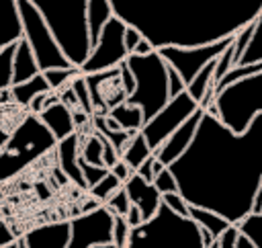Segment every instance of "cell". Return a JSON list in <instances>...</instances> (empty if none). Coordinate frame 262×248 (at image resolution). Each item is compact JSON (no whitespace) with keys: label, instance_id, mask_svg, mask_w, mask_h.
Wrapping results in <instances>:
<instances>
[{"label":"cell","instance_id":"obj_1","mask_svg":"<svg viewBox=\"0 0 262 248\" xmlns=\"http://www.w3.org/2000/svg\"><path fill=\"white\" fill-rule=\"evenodd\" d=\"M168 168L190 207L239 225L252 215L262 182V115L244 133H233L205 111L190 148Z\"/></svg>","mask_w":262,"mask_h":248},{"label":"cell","instance_id":"obj_14","mask_svg":"<svg viewBox=\"0 0 262 248\" xmlns=\"http://www.w3.org/2000/svg\"><path fill=\"white\" fill-rule=\"evenodd\" d=\"M27 248H66L70 242V219L43 223L20 234Z\"/></svg>","mask_w":262,"mask_h":248},{"label":"cell","instance_id":"obj_3","mask_svg":"<svg viewBox=\"0 0 262 248\" xmlns=\"http://www.w3.org/2000/svg\"><path fill=\"white\" fill-rule=\"evenodd\" d=\"M33 4L70 66L80 70L92 51L86 20L88 0H33Z\"/></svg>","mask_w":262,"mask_h":248},{"label":"cell","instance_id":"obj_37","mask_svg":"<svg viewBox=\"0 0 262 248\" xmlns=\"http://www.w3.org/2000/svg\"><path fill=\"white\" fill-rule=\"evenodd\" d=\"M154 187L160 191V195H170V193H178V184H176V178L172 176L170 168H164L156 178H154Z\"/></svg>","mask_w":262,"mask_h":248},{"label":"cell","instance_id":"obj_27","mask_svg":"<svg viewBox=\"0 0 262 248\" xmlns=\"http://www.w3.org/2000/svg\"><path fill=\"white\" fill-rule=\"evenodd\" d=\"M80 160H84L90 166L104 168V164H102V141H100L96 131H92L84 139V143H80Z\"/></svg>","mask_w":262,"mask_h":248},{"label":"cell","instance_id":"obj_45","mask_svg":"<svg viewBox=\"0 0 262 248\" xmlns=\"http://www.w3.org/2000/svg\"><path fill=\"white\" fill-rule=\"evenodd\" d=\"M154 162H156V158L151 156V158H147L139 168H137V176H141L145 182H149V184H154Z\"/></svg>","mask_w":262,"mask_h":248},{"label":"cell","instance_id":"obj_28","mask_svg":"<svg viewBox=\"0 0 262 248\" xmlns=\"http://www.w3.org/2000/svg\"><path fill=\"white\" fill-rule=\"evenodd\" d=\"M41 74H43V78L47 80L51 92L59 94L61 90H66V88L72 84V80L80 74V70H76V68H66V70H47V72H41Z\"/></svg>","mask_w":262,"mask_h":248},{"label":"cell","instance_id":"obj_47","mask_svg":"<svg viewBox=\"0 0 262 248\" xmlns=\"http://www.w3.org/2000/svg\"><path fill=\"white\" fill-rule=\"evenodd\" d=\"M151 51H156V49H154L145 39H141V41H139V45L135 47V51H133L131 55H147V53H151Z\"/></svg>","mask_w":262,"mask_h":248},{"label":"cell","instance_id":"obj_34","mask_svg":"<svg viewBox=\"0 0 262 248\" xmlns=\"http://www.w3.org/2000/svg\"><path fill=\"white\" fill-rule=\"evenodd\" d=\"M131 236V225L127 223L125 217H115L113 219V246L115 248H127Z\"/></svg>","mask_w":262,"mask_h":248},{"label":"cell","instance_id":"obj_53","mask_svg":"<svg viewBox=\"0 0 262 248\" xmlns=\"http://www.w3.org/2000/svg\"><path fill=\"white\" fill-rule=\"evenodd\" d=\"M211 248H219V244H213V246H211Z\"/></svg>","mask_w":262,"mask_h":248},{"label":"cell","instance_id":"obj_22","mask_svg":"<svg viewBox=\"0 0 262 248\" xmlns=\"http://www.w3.org/2000/svg\"><path fill=\"white\" fill-rule=\"evenodd\" d=\"M106 117H111L123 131H129V133H141L143 129V113L139 107H133V105H119L115 109H111L106 113Z\"/></svg>","mask_w":262,"mask_h":248},{"label":"cell","instance_id":"obj_20","mask_svg":"<svg viewBox=\"0 0 262 248\" xmlns=\"http://www.w3.org/2000/svg\"><path fill=\"white\" fill-rule=\"evenodd\" d=\"M111 18H113V8L108 0H88L86 20H88V35H90L92 47L98 43V37Z\"/></svg>","mask_w":262,"mask_h":248},{"label":"cell","instance_id":"obj_32","mask_svg":"<svg viewBox=\"0 0 262 248\" xmlns=\"http://www.w3.org/2000/svg\"><path fill=\"white\" fill-rule=\"evenodd\" d=\"M239 234L246 236L248 240L254 242L256 248H262V211L258 215H250L246 217L239 225H237Z\"/></svg>","mask_w":262,"mask_h":248},{"label":"cell","instance_id":"obj_29","mask_svg":"<svg viewBox=\"0 0 262 248\" xmlns=\"http://www.w3.org/2000/svg\"><path fill=\"white\" fill-rule=\"evenodd\" d=\"M70 88H72V92H74V96H76V100H78V109H80L84 115L92 117V115H94V107H92V98H90V90H88L86 78H84L82 74H78V76L72 80Z\"/></svg>","mask_w":262,"mask_h":248},{"label":"cell","instance_id":"obj_11","mask_svg":"<svg viewBox=\"0 0 262 248\" xmlns=\"http://www.w3.org/2000/svg\"><path fill=\"white\" fill-rule=\"evenodd\" d=\"M113 215L104 205L82 211L70 219V242L66 248H94L113 244Z\"/></svg>","mask_w":262,"mask_h":248},{"label":"cell","instance_id":"obj_38","mask_svg":"<svg viewBox=\"0 0 262 248\" xmlns=\"http://www.w3.org/2000/svg\"><path fill=\"white\" fill-rule=\"evenodd\" d=\"M162 203L172 209L174 213H178L180 217H188V203L180 197V193H170V195H164L162 197Z\"/></svg>","mask_w":262,"mask_h":248},{"label":"cell","instance_id":"obj_12","mask_svg":"<svg viewBox=\"0 0 262 248\" xmlns=\"http://www.w3.org/2000/svg\"><path fill=\"white\" fill-rule=\"evenodd\" d=\"M233 43V37L231 39H225V41H219V43H213V45H205V47H190V49H180V47H164L160 49V57L166 61L168 68L176 70L180 74V78L184 80V84L188 86L196 74L211 61L219 59L221 53Z\"/></svg>","mask_w":262,"mask_h":248},{"label":"cell","instance_id":"obj_10","mask_svg":"<svg viewBox=\"0 0 262 248\" xmlns=\"http://www.w3.org/2000/svg\"><path fill=\"white\" fill-rule=\"evenodd\" d=\"M199 109H201V107L190 98V94H188L186 90H184L180 96L170 98V102H168L151 121H147V123L143 125V129H141V135L145 137V141H147L151 154H154L184 121H188Z\"/></svg>","mask_w":262,"mask_h":248},{"label":"cell","instance_id":"obj_5","mask_svg":"<svg viewBox=\"0 0 262 248\" xmlns=\"http://www.w3.org/2000/svg\"><path fill=\"white\" fill-rule=\"evenodd\" d=\"M127 66L135 78V90L125 102L141 109L145 125L170 102L168 66L158 51H151L147 55H129Z\"/></svg>","mask_w":262,"mask_h":248},{"label":"cell","instance_id":"obj_35","mask_svg":"<svg viewBox=\"0 0 262 248\" xmlns=\"http://www.w3.org/2000/svg\"><path fill=\"white\" fill-rule=\"evenodd\" d=\"M78 164H80V172H82V178H84V182H86V189L90 191L92 187H96L106 174H108V170L106 168H98V166H90V164H86L84 160H78Z\"/></svg>","mask_w":262,"mask_h":248},{"label":"cell","instance_id":"obj_21","mask_svg":"<svg viewBox=\"0 0 262 248\" xmlns=\"http://www.w3.org/2000/svg\"><path fill=\"white\" fill-rule=\"evenodd\" d=\"M47 92H51V88H49L47 80L43 78V74H39V76H35V78L29 80V82H23V84L12 86V88L8 90V96H10L16 105L29 109V105H31L37 96L47 94Z\"/></svg>","mask_w":262,"mask_h":248},{"label":"cell","instance_id":"obj_43","mask_svg":"<svg viewBox=\"0 0 262 248\" xmlns=\"http://www.w3.org/2000/svg\"><path fill=\"white\" fill-rule=\"evenodd\" d=\"M237 236H239V230H237V225H231L219 240H217V244H219V248H235V240H237Z\"/></svg>","mask_w":262,"mask_h":248},{"label":"cell","instance_id":"obj_51","mask_svg":"<svg viewBox=\"0 0 262 248\" xmlns=\"http://www.w3.org/2000/svg\"><path fill=\"white\" fill-rule=\"evenodd\" d=\"M16 244H18V248H27V246L23 244V240H20V238H18V242H16Z\"/></svg>","mask_w":262,"mask_h":248},{"label":"cell","instance_id":"obj_9","mask_svg":"<svg viewBox=\"0 0 262 248\" xmlns=\"http://www.w3.org/2000/svg\"><path fill=\"white\" fill-rule=\"evenodd\" d=\"M125 31L127 25L113 14V18L106 23V27L100 33L98 43L92 47L90 57L80 68V74L82 76L102 74L125 64L129 57V51L125 49Z\"/></svg>","mask_w":262,"mask_h":248},{"label":"cell","instance_id":"obj_39","mask_svg":"<svg viewBox=\"0 0 262 248\" xmlns=\"http://www.w3.org/2000/svg\"><path fill=\"white\" fill-rule=\"evenodd\" d=\"M184 90H186V84H184V80L180 78V74H178L176 70L168 68V92H170V98L180 96Z\"/></svg>","mask_w":262,"mask_h":248},{"label":"cell","instance_id":"obj_8","mask_svg":"<svg viewBox=\"0 0 262 248\" xmlns=\"http://www.w3.org/2000/svg\"><path fill=\"white\" fill-rule=\"evenodd\" d=\"M16 6H18V14H20V25H23V39L31 47V51L39 64V70L47 72V70L72 68L70 61L66 59V55L61 53L59 45L55 43L51 31L47 29L43 16L35 8L33 0H16Z\"/></svg>","mask_w":262,"mask_h":248},{"label":"cell","instance_id":"obj_44","mask_svg":"<svg viewBox=\"0 0 262 248\" xmlns=\"http://www.w3.org/2000/svg\"><path fill=\"white\" fill-rule=\"evenodd\" d=\"M141 39H143V37L139 35V31H135L133 27H127V31H125V49L129 51V55L135 51V47L139 45Z\"/></svg>","mask_w":262,"mask_h":248},{"label":"cell","instance_id":"obj_41","mask_svg":"<svg viewBox=\"0 0 262 248\" xmlns=\"http://www.w3.org/2000/svg\"><path fill=\"white\" fill-rule=\"evenodd\" d=\"M108 172H111V174H115V176L119 178V182H121V184H125V182H127V180H129V178L135 174V172H133V170H131V168H129V166H127V164H125L121 158H119V162H117V164H115V166H113Z\"/></svg>","mask_w":262,"mask_h":248},{"label":"cell","instance_id":"obj_40","mask_svg":"<svg viewBox=\"0 0 262 248\" xmlns=\"http://www.w3.org/2000/svg\"><path fill=\"white\" fill-rule=\"evenodd\" d=\"M119 80H121V86H123V90H125V94H127V98H129V96L133 94V90H135V78H133V74H131V70H129V66H127V61L119 66Z\"/></svg>","mask_w":262,"mask_h":248},{"label":"cell","instance_id":"obj_7","mask_svg":"<svg viewBox=\"0 0 262 248\" xmlns=\"http://www.w3.org/2000/svg\"><path fill=\"white\" fill-rule=\"evenodd\" d=\"M207 113L215 115L233 133H244L254 117L262 115V72L221 90Z\"/></svg>","mask_w":262,"mask_h":248},{"label":"cell","instance_id":"obj_18","mask_svg":"<svg viewBox=\"0 0 262 248\" xmlns=\"http://www.w3.org/2000/svg\"><path fill=\"white\" fill-rule=\"evenodd\" d=\"M23 39V25L16 0H0V51Z\"/></svg>","mask_w":262,"mask_h":248},{"label":"cell","instance_id":"obj_19","mask_svg":"<svg viewBox=\"0 0 262 248\" xmlns=\"http://www.w3.org/2000/svg\"><path fill=\"white\" fill-rule=\"evenodd\" d=\"M41 70H39V64L31 51V47L27 45L25 39H20L14 47V59H12V86L16 84H23V82H29L33 80L35 76H39Z\"/></svg>","mask_w":262,"mask_h":248},{"label":"cell","instance_id":"obj_36","mask_svg":"<svg viewBox=\"0 0 262 248\" xmlns=\"http://www.w3.org/2000/svg\"><path fill=\"white\" fill-rule=\"evenodd\" d=\"M252 33H254V23H252L250 27L242 29V31L233 37V45H231V49H233V68L239 64V59H242V55H244V51H246V47H248V43H250V39H252Z\"/></svg>","mask_w":262,"mask_h":248},{"label":"cell","instance_id":"obj_25","mask_svg":"<svg viewBox=\"0 0 262 248\" xmlns=\"http://www.w3.org/2000/svg\"><path fill=\"white\" fill-rule=\"evenodd\" d=\"M151 156H154V154H151V150H149L145 137H143L141 133H137V135L129 141V146L125 148V152L121 154V160H123L133 172H137V168H139L147 158H151Z\"/></svg>","mask_w":262,"mask_h":248},{"label":"cell","instance_id":"obj_33","mask_svg":"<svg viewBox=\"0 0 262 248\" xmlns=\"http://www.w3.org/2000/svg\"><path fill=\"white\" fill-rule=\"evenodd\" d=\"M104 207L108 209V213H111L113 217H127V213H129V209H131V201H129V197H127L125 187H121V189L104 203Z\"/></svg>","mask_w":262,"mask_h":248},{"label":"cell","instance_id":"obj_49","mask_svg":"<svg viewBox=\"0 0 262 248\" xmlns=\"http://www.w3.org/2000/svg\"><path fill=\"white\" fill-rule=\"evenodd\" d=\"M235 248H256V246H254V242H252V240H248L246 236H242V234H239V236H237V240H235Z\"/></svg>","mask_w":262,"mask_h":248},{"label":"cell","instance_id":"obj_13","mask_svg":"<svg viewBox=\"0 0 262 248\" xmlns=\"http://www.w3.org/2000/svg\"><path fill=\"white\" fill-rule=\"evenodd\" d=\"M203 115H205V109H199L188 121H184V123L154 152V158H156L160 164H164L166 168H168L170 164H174V162L190 148V143H192V139H194V135H196V129H199V125H201Z\"/></svg>","mask_w":262,"mask_h":248},{"label":"cell","instance_id":"obj_50","mask_svg":"<svg viewBox=\"0 0 262 248\" xmlns=\"http://www.w3.org/2000/svg\"><path fill=\"white\" fill-rule=\"evenodd\" d=\"M16 242H18V240H16ZM16 242H14V244H10V246H0V248H18V244H16Z\"/></svg>","mask_w":262,"mask_h":248},{"label":"cell","instance_id":"obj_31","mask_svg":"<svg viewBox=\"0 0 262 248\" xmlns=\"http://www.w3.org/2000/svg\"><path fill=\"white\" fill-rule=\"evenodd\" d=\"M14 45H8L0 51V94L12 88V59H14Z\"/></svg>","mask_w":262,"mask_h":248},{"label":"cell","instance_id":"obj_23","mask_svg":"<svg viewBox=\"0 0 262 248\" xmlns=\"http://www.w3.org/2000/svg\"><path fill=\"white\" fill-rule=\"evenodd\" d=\"M188 217L201 228V230H205V232H209L215 240H219L231 225L223 219V217H219L217 213H213V211H207V209H201V207H190L188 205Z\"/></svg>","mask_w":262,"mask_h":248},{"label":"cell","instance_id":"obj_52","mask_svg":"<svg viewBox=\"0 0 262 248\" xmlns=\"http://www.w3.org/2000/svg\"><path fill=\"white\" fill-rule=\"evenodd\" d=\"M94 248H115L113 244H106V246H94Z\"/></svg>","mask_w":262,"mask_h":248},{"label":"cell","instance_id":"obj_30","mask_svg":"<svg viewBox=\"0 0 262 248\" xmlns=\"http://www.w3.org/2000/svg\"><path fill=\"white\" fill-rule=\"evenodd\" d=\"M121 187H123V184L119 182V178H117L115 174L108 172V174H106L96 187H92L88 193H90V197H92L94 201H98V205H104V203H106V201H108Z\"/></svg>","mask_w":262,"mask_h":248},{"label":"cell","instance_id":"obj_42","mask_svg":"<svg viewBox=\"0 0 262 248\" xmlns=\"http://www.w3.org/2000/svg\"><path fill=\"white\" fill-rule=\"evenodd\" d=\"M18 238H20V236H16V234L12 232V228H10L4 219H0V246H10V244H14Z\"/></svg>","mask_w":262,"mask_h":248},{"label":"cell","instance_id":"obj_16","mask_svg":"<svg viewBox=\"0 0 262 248\" xmlns=\"http://www.w3.org/2000/svg\"><path fill=\"white\" fill-rule=\"evenodd\" d=\"M55 156H57L59 172L66 176V180L74 182L80 189H86V182L82 178L80 164H78V160H80V131H76L74 135L57 141Z\"/></svg>","mask_w":262,"mask_h":248},{"label":"cell","instance_id":"obj_24","mask_svg":"<svg viewBox=\"0 0 262 248\" xmlns=\"http://www.w3.org/2000/svg\"><path fill=\"white\" fill-rule=\"evenodd\" d=\"M215 64H217V59L211 61V64H207V66L196 74V78L186 86V92L190 94V98H192L199 107H201L205 94H207L209 90H215V82H213V76H215Z\"/></svg>","mask_w":262,"mask_h":248},{"label":"cell","instance_id":"obj_2","mask_svg":"<svg viewBox=\"0 0 262 248\" xmlns=\"http://www.w3.org/2000/svg\"><path fill=\"white\" fill-rule=\"evenodd\" d=\"M113 14L156 49L205 47L250 27L262 0H108Z\"/></svg>","mask_w":262,"mask_h":248},{"label":"cell","instance_id":"obj_15","mask_svg":"<svg viewBox=\"0 0 262 248\" xmlns=\"http://www.w3.org/2000/svg\"><path fill=\"white\" fill-rule=\"evenodd\" d=\"M123 187H125V191H127V197H129L131 205H135V207L139 209L141 221H143V223L149 221V219L158 213V209H160V205H162V195H160V191H158L154 184L145 182V180H143L141 176H137V174H133Z\"/></svg>","mask_w":262,"mask_h":248},{"label":"cell","instance_id":"obj_48","mask_svg":"<svg viewBox=\"0 0 262 248\" xmlns=\"http://www.w3.org/2000/svg\"><path fill=\"white\" fill-rule=\"evenodd\" d=\"M260 211H262V182H260V187L256 191V197H254V211H252V215H258Z\"/></svg>","mask_w":262,"mask_h":248},{"label":"cell","instance_id":"obj_46","mask_svg":"<svg viewBox=\"0 0 262 248\" xmlns=\"http://www.w3.org/2000/svg\"><path fill=\"white\" fill-rule=\"evenodd\" d=\"M127 223L131 225V230H135V228H139L143 221H141V213H139V209L135 207V205H131V209H129V213H127Z\"/></svg>","mask_w":262,"mask_h":248},{"label":"cell","instance_id":"obj_6","mask_svg":"<svg viewBox=\"0 0 262 248\" xmlns=\"http://www.w3.org/2000/svg\"><path fill=\"white\" fill-rule=\"evenodd\" d=\"M57 139L47 131L37 115H27L20 125L10 133L0 152V180L18 174L43 154L55 150Z\"/></svg>","mask_w":262,"mask_h":248},{"label":"cell","instance_id":"obj_4","mask_svg":"<svg viewBox=\"0 0 262 248\" xmlns=\"http://www.w3.org/2000/svg\"><path fill=\"white\" fill-rule=\"evenodd\" d=\"M127 248H205L201 228L190 217H180L164 203L158 213L131 230Z\"/></svg>","mask_w":262,"mask_h":248},{"label":"cell","instance_id":"obj_26","mask_svg":"<svg viewBox=\"0 0 262 248\" xmlns=\"http://www.w3.org/2000/svg\"><path fill=\"white\" fill-rule=\"evenodd\" d=\"M262 61V10L258 14V18L254 20V33H252V39L239 59L237 66H250V64H258Z\"/></svg>","mask_w":262,"mask_h":248},{"label":"cell","instance_id":"obj_17","mask_svg":"<svg viewBox=\"0 0 262 248\" xmlns=\"http://www.w3.org/2000/svg\"><path fill=\"white\" fill-rule=\"evenodd\" d=\"M37 117L57 141H61V139H66L78 131L76 123H74V111L70 107H66L61 100L47 105Z\"/></svg>","mask_w":262,"mask_h":248}]
</instances>
